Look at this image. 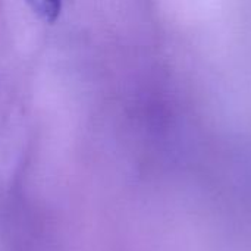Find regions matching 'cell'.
Returning a JSON list of instances; mask_svg holds the SVG:
<instances>
[{
  "mask_svg": "<svg viewBox=\"0 0 251 251\" xmlns=\"http://www.w3.org/2000/svg\"><path fill=\"white\" fill-rule=\"evenodd\" d=\"M31 10L44 22H54L60 15L63 0H26Z\"/></svg>",
  "mask_w": 251,
  "mask_h": 251,
  "instance_id": "cell-1",
  "label": "cell"
}]
</instances>
